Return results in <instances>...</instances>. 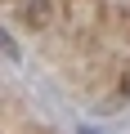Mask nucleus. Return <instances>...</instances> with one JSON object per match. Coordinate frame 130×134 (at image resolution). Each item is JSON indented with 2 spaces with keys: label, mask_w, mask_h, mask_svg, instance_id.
<instances>
[{
  "label": "nucleus",
  "mask_w": 130,
  "mask_h": 134,
  "mask_svg": "<svg viewBox=\"0 0 130 134\" xmlns=\"http://www.w3.org/2000/svg\"><path fill=\"white\" fill-rule=\"evenodd\" d=\"M18 18H23L27 31H49L54 18H58V5H54V0H23V5H18Z\"/></svg>",
  "instance_id": "nucleus-1"
},
{
  "label": "nucleus",
  "mask_w": 130,
  "mask_h": 134,
  "mask_svg": "<svg viewBox=\"0 0 130 134\" xmlns=\"http://www.w3.org/2000/svg\"><path fill=\"white\" fill-rule=\"evenodd\" d=\"M108 27L117 31V40H130V0L108 5Z\"/></svg>",
  "instance_id": "nucleus-2"
}]
</instances>
